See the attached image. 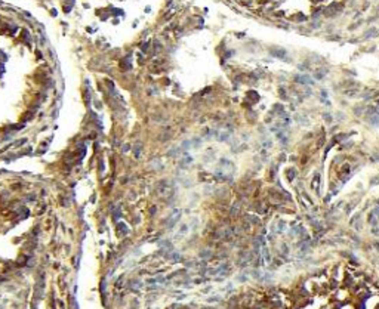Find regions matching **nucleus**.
Returning <instances> with one entry per match:
<instances>
[{"label":"nucleus","mask_w":379,"mask_h":309,"mask_svg":"<svg viewBox=\"0 0 379 309\" xmlns=\"http://www.w3.org/2000/svg\"><path fill=\"white\" fill-rule=\"evenodd\" d=\"M375 34H376V30H370L369 33H366V37L370 39V36H375Z\"/></svg>","instance_id":"7ed1b4c3"},{"label":"nucleus","mask_w":379,"mask_h":309,"mask_svg":"<svg viewBox=\"0 0 379 309\" xmlns=\"http://www.w3.org/2000/svg\"><path fill=\"white\" fill-rule=\"evenodd\" d=\"M271 55H273V56H277V58H284L287 53H286L284 49H280V50H271Z\"/></svg>","instance_id":"f03ea898"},{"label":"nucleus","mask_w":379,"mask_h":309,"mask_svg":"<svg viewBox=\"0 0 379 309\" xmlns=\"http://www.w3.org/2000/svg\"><path fill=\"white\" fill-rule=\"evenodd\" d=\"M295 80L299 81V83H304V84H313V83H314L308 76H296Z\"/></svg>","instance_id":"f257e3e1"}]
</instances>
